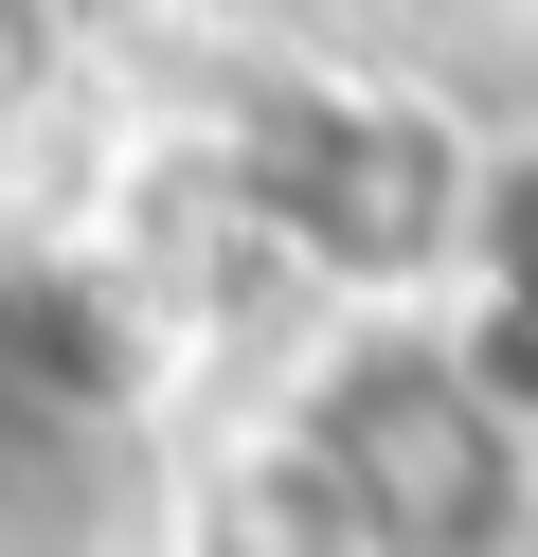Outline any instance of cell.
Segmentation results:
<instances>
[{"label": "cell", "instance_id": "obj_1", "mask_svg": "<svg viewBox=\"0 0 538 557\" xmlns=\"http://www.w3.org/2000/svg\"><path fill=\"white\" fill-rule=\"evenodd\" d=\"M305 504L359 557H521L538 449L449 377V342H341L305 396Z\"/></svg>", "mask_w": 538, "mask_h": 557}, {"label": "cell", "instance_id": "obj_2", "mask_svg": "<svg viewBox=\"0 0 538 557\" xmlns=\"http://www.w3.org/2000/svg\"><path fill=\"white\" fill-rule=\"evenodd\" d=\"M234 198L251 234H287L305 270H341V288H413V270L466 252V198H485V162H466V126L430 109V90H251L234 126Z\"/></svg>", "mask_w": 538, "mask_h": 557}, {"label": "cell", "instance_id": "obj_3", "mask_svg": "<svg viewBox=\"0 0 538 557\" xmlns=\"http://www.w3.org/2000/svg\"><path fill=\"white\" fill-rule=\"evenodd\" d=\"M449 377H466V396H485L502 432L538 449V306H502V288H485V306L449 324Z\"/></svg>", "mask_w": 538, "mask_h": 557}, {"label": "cell", "instance_id": "obj_4", "mask_svg": "<svg viewBox=\"0 0 538 557\" xmlns=\"http://www.w3.org/2000/svg\"><path fill=\"white\" fill-rule=\"evenodd\" d=\"M466 252H485L502 306H538V145H485V198H466Z\"/></svg>", "mask_w": 538, "mask_h": 557}]
</instances>
